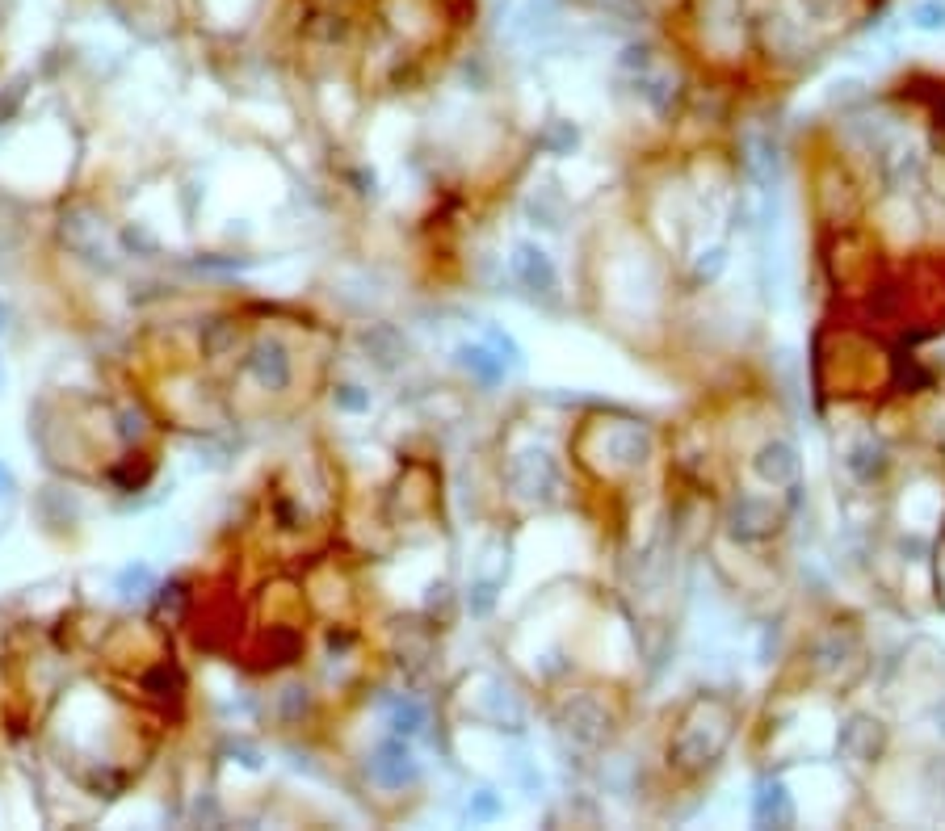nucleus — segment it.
I'll return each instance as SVG.
<instances>
[{
  "mask_svg": "<svg viewBox=\"0 0 945 831\" xmlns=\"http://www.w3.org/2000/svg\"><path fill=\"white\" fill-rule=\"evenodd\" d=\"M181 605H185V584H173V588H164V596H160V613H181Z\"/></svg>",
  "mask_w": 945,
  "mask_h": 831,
  "instance_id": "19",
  "label": "nucleus"
},
{
  "mask_svg": "<svg viewBox=\"0 0 945 831\" xmlns=\"http://www.w3.org/2000/svg\"><path fill=\"white\" fill-rule=\"evenodd\" d=\"M118 588H122V596H147V588H152V567H147V563L127 567V571L118 576Z\"/></svg>",
  "mask_w": 945,
  "mask_h": 831,
  "instance_id": "12",
  "label": "nucleus"
},
{
  "mask_svg": "<svg viewBox=\"0 0 945 831\" xmlns=\"http://www.w3.org/2000/svg\"><path fill=\"white\" fill-rule=\"evenodd\" d=\"M756 479L769 483V487H794L802 475V458L794 446H785V441H773V446H765L761 454H756Z\"/></svg>",
  "mask_w": 945,
  "mask_h": 831,
  "instance_id": "3",
  "label": "nucleus"
},
{
  "mask_svg": "<svg viewBox=\"0 0 945 831\" xmlns=\"http://www.w3.org/2000/svg\"><path fill=\"white\" fill-rule=\"evenodd\" d=\"M727 265V256H722V248H710V252H702V260H698V277H719V269Z\"/></svg>",
  "mask_w": 945,
  "mask_h": 831,
  "instance_id": "17",
  "label": "nucleus"
},
{
  "mask_svg": "<svg viewBox=\"0 0 945 831\" xmlns=\"http://www.w3.org/2000/svg\"><path fill=\"white\" fill-rule=\"evenodd\" d=\"M147 693H152V697H176V688H181V676H176V668H168V664H160V668L156 672H147Z\"/></svg>",
  "mask_w": 945,
  "mask_h": 831,
  "instance_id": "10",
  "label": "nucleus"
},
{
  "mask_svg": "<svg viewBox=\"0 0 945 831\" xmlns=\"http://www.w3.org/2000/svg\"><path fill=\"white\" fill-rule=\"evenodd\" d=\"M248 369H253L261 378V386H269V391H282V386L290 383V357L277 340H261L257 349H253V357H248Z\"/></svg>",
  "mask_w": 945,
  "mask_h": 831,
  "instance_id": "7",
  "label": "nucleus"
},
{
  "mask_svg": "<svg viewBox=\"0 0 945 831\" xmlns=\"http://www.w3.org/2000/svg\"><path fill=\"white\" fill-rule=\"evenodd\" d=\"M13 492V475H9V466H0V496H9Z\"/></svg>",
  "mask_w": 945,
  "mask_h": 831,
  "instance_id": "20",
  "label": "nucleus"
},
{
  "mask_svg": "<svg viewBox=\"0 0 945 831\" xmlns=\"http://www.w3.org/2000/svg\"><path fill=\"white\" fill-rule=\"evenodd\" d=\"M227 345H236V328H231V323H210L207 328V336H202V349L210 353V357H219V353L227 349Z\"/></svg>",
  "mask_w": 945,
  "mask_h": 831,
  "instance_id": "13",
  "label": "nucleus"
},
{
  "mask_svg": "<svg viewBox=\"0 0 945 831\" xmlns=\"http://www.w3.org/2000/svg\"><path fill=\"white\" fill-rule=\"evenodd\" d=\"M420 726H425V705L412 702V697L391 702V731L395 735H417Z\"/></svg>",
  "mask_w": 945,
  "mask_h": 831,
  "instance_id": "9",
  "label": "nucleus"
},
{
  "mask_svg": "<svg viewBox=\"0 0 945 831\" xmlns=\"http://www.w3.org/2000/svg\"><path fill=\"white\" fill-rule=\"evenodd\" d=\"M458 366H463L466 374H475L483 386H492L504 378V361H500L492 349H483V345H463V349H458Z\"/></svg>",
  "mask_w": 945,
  "mask_h": 831,
  "instance_id": "8",
  "label": "nucleus"
},
{
  "mask_svg": "<svg viewBox=\"0 0 945 831\" xmlns=\"http://www.w3.org/2000/svg\"><path fill=\"white\" fill-rule=\"evenodd\" d=\"M509 269H513L517 282L526 290H534V294H555V286H559L555 265H551V256H546L538 244H517L513 256H509Z\"/></svg>",
  "mask_w": 945,
  "mask_h": 831,
  "instance_id": "2",
  "label": "nucleus"
},
{
  "mask_svg": "<svg viewBox=\"0 0 945 831\" xmlns=\"http://www.w3.org/2000/svg\"><path fill=\"white\" fill-rule=\"evenodd\" d=\"M488 345L500 353V361H504V353H509V361H513V366H521V349H517L513 336H504L500 328H488Z\"/></svg>",
  "mask_w": 945,
  "mask_h": 831,
  "instance_id": "15",
  "label": "nucleus"
},
{
  "mask_svg": "<svg viewBox=\"0 0 945 831\" xmlns=\"http://www.w3.org/2000/svg\"><path fill=\"white\" fill-rule=\"evenodd\" d=\"M753 819L761 827H790L794 823V802L777 777H765L753 794Z\"/></svg>",
  "mask_w": 945,
  "mask_h": 831,
  "instance_id": "5",
  "label": "nucleus"
},
{
  "mask_svg": "<svg viewBox=\"0 0 945 831\" xmlns=\"http://www.w3.org/2000/svg\"><path fill=\"white\" fill-rule=\"evenodd\" d=\"M492 601H496V584L480 579V584L471 588V613H488V609H492Z\"/></svg>",
  "mask_w": 945,
  "mask_h": 831,
  "instance_id": "16",
  "label": "nucleus"
},
{
  "mask_svg": "<svg viewBox=\"0 0 945 831\" xmlns=\"http://www.w3.org/2000/svg\"><path fill=\"white\" fill-rule=\"evenodd\" d=\"M370 773H374V781L387 785V789H403V785H412L420 777V765L403 739H387L383 748L374 751Z\"/></svg>",
  "mask_w": 945,
  "mask_h": 831,
  "instance_id": "1",
  "label": "nucleus"
},
{
  "mask_svg": "<svg viewBox=\"0 0 945 831\" xmlns=\"http://www.w3.org/2000/svg\"><path fill=\"white\" fill-rule=\"evenodd\" d=\"M916 30H945V0H920L912 9Z\"/></svg>",
  "mask_w": 945,
  "mask_h": 831,
  "instance_id": "11",
  "label": "nucleus"
},
{
  "mask_svg": "<svg viewBox=\"0 0 945 831\" xmlns=\"http://www.w3.org/2000/svg\"><path fill=\"white\" fill-rule=\"evenodd\" d=\"M882 743H886L882 722L865 718V714H857V718L845 722V726H840V739H836V748L845 751L849 760H857V765H870V760L882 751Z\"/></svg>",
  "mask_w": 945,
  "mask_h": 831,
  "instance_id": "4",
  "label": "nucleus"
},
{
  "mask_svg": "<svg viewBox=\"0 0 945 831\" xmlns=\"http://www.w3.org/2000/svg\"><path fill=\"white\" fill-rule=\"evenodd\" d=\"M773 529H777V516L765 500H739L736 512H731V533L744 542H765Z\"/></svg>",
  "mask_w": 945,
  "mask_h": 831,
  "instance_id": "6",
  "label": "nucleus"
},
{
  "mask_svg": "<svg viewBox=\"0 0 945 831\" xmlns=\"http://www.w3.org/2000/svg\"><path fill=\"white\" fill-rule=\"evenodd\" d=\"M337 403H340V408H349V412H362V408H370V395H362V386H340Z\"/></svg>",
  "mask_w": 945,
  "mask_h": 831,
  "instance_id": "18",
  "label": "nucleus"
},
{
  "mask_svg": "<svg viewBox=\"0 0 945 831\" xmlns=\"http://www.w3.org/2000/svg\"><path fill=\"white\" fill-rule=\"evenodd\" d=\"M500 811H504V802H500L492 789H480V794L471 798V819H496Z\"/></svg>",
  "mask_w": 945,
  "mask_h": 831,
  "instance_id": "14",
  "label": "nucleus"
}]
</instances>
